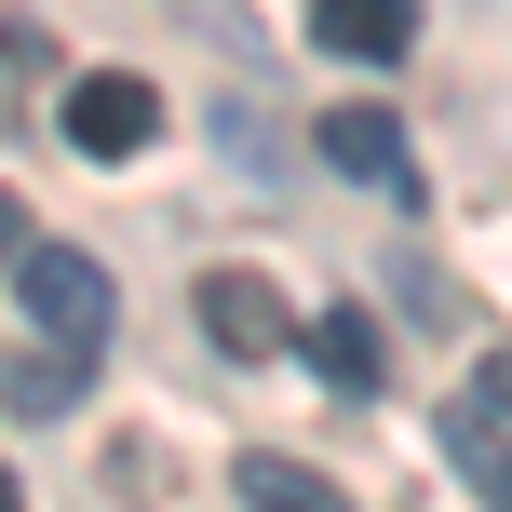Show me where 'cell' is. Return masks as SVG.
Listing matches in <instances>:
<instances>
[{
  "instance_id": "6da1fadb",
  "label": "cell",
  "mask_w": 512,
  "mask_h": 512,
  "mask_svg": "<svg viewBox=\"0 0 512 512\" xmlns=\"http://www.w3.org/2000/svg\"><path fill=\"white\" fill-rule=\"evenodd\" d=\"M14 283H27V310H41V337H54V351H81V364L108 351L122 297H108V270H95L81 243H27V256H14Z\"/></svg>"
},
{
  "instance_id": "7a4b0ae2",
  "label": "cell",
  "mask_w": 512,
  "mask_h": 512,
  "mask_svg": "<svg viewBox=\"0 0 512 512\" xmlns=\"http://www.w3.org/2000/svg\"><path fill=\"white\" fill-rule=\"evenodd\" d=\"M203 337L230 364H283L297 351V297H283L270 270H203Z\"/></svg>"
},
{
  "instance_id": "3957f363",
  "label": "cell",
  "mask_w": 512,
  "mask_h": 512,
  "mask_svg": "<svg viewBox=\"0 0 512 512\" xmlns=\"http://www.w3.org/2000/svg\"><path fill=\"white\" fill-rule=\"evenodd\" d=\"M149 135H162V95H149L135 68H81V81H68V149H81V162H135Z\"/></svg>"
},
{
  "instance_id": "277c9868",
  "label": "cell",
  "mask_w": 512,
  "mask_h": 512,
  "mask_svg": "<svg viewBox=\"0 0 512 512\" xmlns=\"http://www.w3.org/2000/svg\"><path fill=\"white\" fill-rule=\"evenodd\" d=\"M310 41L351 54V68H391V54L418 41V0H310Z\"/></svg>"
},
{
  "instance_id": "5b68a950",
  "label": "cell",
  "mask_w": 512,
  "mask_h": 512,
  "mask_svg": "<svg viewBox=\"0 0 512 512\" xmlns=\"http://www.w3.org/2000/svg\"><path fill=\"white\" fill-rule=\"evenodd\" d=\"M310 149H324L337 176H364V189H405V122H391V108H324Z\"/></svg>"
},
{
  "instance_id": "8992f818",
  "label": "cell",
  "mask_w": 512,
  "mask_h": 512,
  "mask_svg": "<svg viewBox=\"0 0 512 512\" xmlns=\"http://www.w3.org/2000/svg\"><path fill=\"white\" fill-rule=\"evenodd\" d=\"M81 351H54V337H14V351H0V405L14 418H68L81 405V378H68Z\"/></svg>"
},
{
  "instance_id": "52a82bcc",
  "label": "cell",
  "mask_w": 512,
  "mask_h": 512,
  "mask_svg": "<svg viewBox=\"0 0 512 512\" xmlns=\"http://www.w3.org/2000/svg\"><path fill=\"white\" fill-rule=\"evenodd\" d=\"M230 486H243V512H351L324 486L310 459H283V445H256V459H230Z\"/></svg>"
},
{
  "instance_id": "ba28073f",
  "label": "cell",
  "mask_w": 512,
  "mask_h": 512,
  "mask_svg": "<svg viewBox=\"0 0 512 512\" xmlns=\"http://www.w3.org/2000/svg\"><path fill=\"white\" fill-rule=\"evenodd\" d=\"M310 364H324L337 391H378V378H391V351H378V324H364V310H324V324H310Z\"/></svg>"
},
{
  "instance_id": "9c48e42d",
  "label": "cell",
  "mask_w": 512,
  "mask_h": 512,
  "mask_svg": "<svg viewBox=\"0 0 512 512\" xmlns=\"http://www.w3.org/2000/svg\"><path fill=\"white\" fill-rule=\"evenodd\" d=\"M445 459L472 472V499H486V512H512V445H499V418H486V405L445 418Z\"/></svg>"
},
{
  "instance_id": "30bf717a",
  "label": "cell",
  "mask_w": 512,
  "mask_h": 512,
  "mask_svg": "<svg viewBox=\"0 0 512 512\" xmlns=\"http://www.w3.org/2000/svg\"><path fill=\"white\" fill-rule=\"evenodd\" d=\"M27 243H41V230H27V203H14V189H0V270H14Z\"/></svg>"
},
{
  "instance_id": "8fae6325",
  "label": "cell",
  "mask_w": 512,
  "mask_h": 512,
  "mask_svg": "<svg viewBox=\"0 0 512 512\" xmlns=\"http://www.w3.org/2000/svg\"><path fill=\"white\" fill-rule=\"evenodd\" d=\"M472 405H486V418H512V351L486 364V391H472Z\"/></svg>"
},
{
  "instance_id": "7c38bea8",
  "label": "cell",
  "mask_w": 512,
  "mask_h": 512,
  "mask_svg": "<svg viewBox=\"0 0 512 512\" xmlns=\"http://www.w3.org/2000/svg\"><path fill=\"white\" fill-rule=\"evenodd\" d=\"M0 512H27V499H14V472H0Z\"/></svg>"
}]
</instances>
